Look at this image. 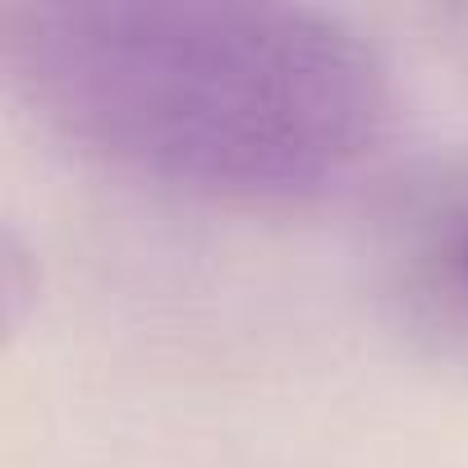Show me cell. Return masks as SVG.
I'll list each match as a JSON object with an SVG mask.
<instances>
[{
  "instance_id": "cell-2",
  "label": "cell",
  "mask_w": 468,
  "mask_h": 468,
  "mask_svg": "<svg viewBox=\"0 0 468 468\" xmlns=\"http://www.w3.org/2000/svg\"><path fill=\"white\" fill-rule=\"evenodd\" d=\"M386 258L422 317L468 335V156L404 193L390 216Z\"/></svg>"
},
{
  "instance_id": "cell-1",
  "label": "cell",
  "mask_w": 468,
  "mask_h": 468,
  "mask_svg": "<svg viewBox=\"0 0 468 468\" xmlns=\"http://www.w3.org/2000/svg\"><path fill=\"white\" fill-rule=\"evenodd\" d=\"M0 69L65 147L229 202L326 193L395 124L377 47L340 15L303 5L10 0Z\"/></svg>"
}]
</instances>
